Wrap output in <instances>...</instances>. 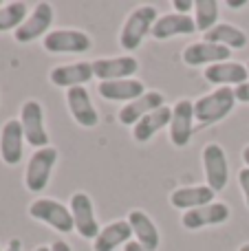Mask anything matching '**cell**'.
Returning a JSON list of instances; mask_svg holds the SVG:
<instances>
[{
	"mask_svg": "<svg viewBox=\"0 0 249 251\" xmlns=\"http://www.w3.org/2000/svg\"><path fill=\"white\" fill-rule=\"evenodd\" d=\"M57 163V150L55 148H40L31 154L29 163L25 170V185L29 192H42L49 185L51 170Z\"/></svg>",
	"mask_w": 249,
	"mask_h": 251,
	"instance_id": "4",
	"label": "cell"
},
{
	"mask_svg": "<svg viewBox=\"0 0 249 251\" xmlns=\"http://www.w3.org/2000/svg\"><path fill=\"white\" fill-rule=\"evenodd\" d=\"M227 7L234 9V11H236V9H245L247 7V0H227Z\"/></svg>",
	"mask_w": 249,
	"mask_h": 251,
	"instance_id": "32",
	"label": "cell"
},
{
	"mask_svg": "<svg viewBox=\"0 0 249 251\" xmlns=\"http://www.w3.org/2000/svg\"><path fill=\"white\" fill-rule=\"evenodd\" d=\"M236 106V95L234 88H216V91L207 93V95L199 97L194 101V119L201 126H210V124H219L227 117Z\"/></svg>",
	"mask_w": 249,
	"mask_h": 251,
	"instance_id": "1",
	"label": "cell"
},
{
	"mask_svg": "<svg viewBox=\"0 0 249 251\" xmlns=\"http://www.w3.org/2000/svg\"><path fill=\"white\" fill-rule=\"evenodd\" d=\"M22 148H25V132L20 119L4 122L0 128V159L7 165H18L22 161Z\"/></svg>",
	"mask_w": 249,
	"mask_h": 251,
	"instance_id": "12",
	"label": "cell"
},
{
	"mask_svg": "<svg viewBox=\"0 0 249 251\" xmlns=\"http://www.w3.org/2000/svg\"><path fill=\"white\" fill-rule=\"evenodd\" d=\"M26 4L25 2H7L0 7V33L2 31H16L26 20Z\"/></svg>",
	"mask_w": 249,
	"mask_h": 251,
	"instance_id": "27",
	"label": "cell"
},
{
	"mask_svg": "<svg viewBox=\"0 0 249 251\" xmlns=\"http://www.w3.org/2000/svg\"><path fill=\"white\" fill-rule=\"evenodd\" d=\"M97 93H100L104 100L108 101H135L144 95V82L130 77V79H113V82H100L97 86Z\"/></svg>",
	"mask_w": 249,
	"mask_h": 251,
	"instance_id": "21",
	"label": "cell"
},
{
	"mask_svg": "<svg viewBox=\"0 0 249 251\" xmlns=\"http://www.w3.org/2000/svg\"><path fill=\"white\" fill-rule=\"evenodd\" d=\"M0 7H2V2H0Z\"/></svg>",
	"mask_w": 249,
	"mask_h": 251,
	"instance_id": "39",
	"label": "cell"
},
{
	"mask_svg": "<svg viewBox=\"0 0 249 251\" xmlns=\"http://www.w3.org/2000/svg\"><path fill=\"white\" fill-rule=\"evenodd\" d=\"M91 47L93 40L79 29H53L44 35V49L49 53H86Z\"/></svg>",
	"mask_w": 249,
	"mask_h": 251,
	"instance_id": "7",
	"label": "cell"
},
{
	"mask_svg": "<svg viewBox=\"0 0 249 251\" xmlns=\"http://www.w3.org/2000/svg\"><path fill=\"white\" fill-rule=\"evenodd\" d=\"M51 251H73V249H71V245L66 240H53Z\"/></svg>",
	"mask_w": 249,
	"mask_h": 251,
	"instance_id": "31",
	"label": "cell"
},
{
	"mask_svg": "<svg viewBox=\"0 0 249 251\" xmlns=\"http://www.w3.org/2000/svg\"><path fill=\"white\" fill-rule=\"evenodd\" d=\"M126 221H128V225H130L132 236L137 238V243H139L146 251L159 249V243H161V238H159V227L154 225V221L148 216V214L141 212V209H132V212L128 214Z\"/></svg>",
	"mask_w": 249,
	"mask_h": 251,
	"instance_id": "18",
	"label": "cell"
},
{
	"mask_svg": "<svg viewBox=\"0 0 249 251\" xmlns=\"http://www.w3.org/2000/svg\"><path fill=\"white\" fill-rule=\"evenodd\" d=\"M157 20H159V13L152 4H144V7L130 11V16L126 18V22H124V26H122V33H119V44H122V49L135 51V49L144 42L146 35L152 33V26Z\"/></svg>",
	"mask_w": 249,
	"mask_h": 251,
	"instance_id": "2",
	"label": "cell"
},
{
	"mask_svg": "<svg viewBox=\"0 0 249 251\" xmlns=\"http://www.w3.org/2000/svg\"><path fill=\"white\" fill-rule=\"evenodd\" d=\"M161 106H166V104H163V95H161V93H159V91H146L139 100L130 101V104H126L122 110H119V124L135 126L141 117H146V115L159 110Z\"/></svg>",
	"mask_w": 249,
	"mask_h": 251,
	"instance_id": "19",
	"label": "cell"
},
{
	"mask_svg": "<svg viewBox=\"0 0 249 251\" xmlns=\"http://www.w3.org/2000/svg\"><path fill=\"white\" fill-rule=\"evenodd\" d=\"M216 192L207 185H190V187H179L170 194V205L174 209H183V212H190V209L203 207V205L214 203Z\"/></svg>",
	"mask_w": 249,
	"mask_h": 251,
	"instance_id": "20",
	"label": "cell"
},
{
	"mask_svg": "<svg viewBox=\"0 0 249 251\" xmlns=\"http://www.w3.org/2000/svg\"><path fill=\"white\" fill-rule=\"evenodd\" d=\"M247 73H249V62H247Z\"/></svg>",
	"mask_w": 249,
	"mask_h": 251,
	"instance_id": "38",
	"label": "cell"
},
{
	"mask_svg": "<svg viewBox=\"0 0 249 251\" xmlns=\"http://www.w3.org/2000/svg\"><path fill=\"white\" fill-rule=\"evenodd\" d=\"M238 251H249V243H245V245H241V247H238Z\"/></svg>",
	"mask_w": 249,
	"mask_h": 251,
	"instance_id": "37",
	"label": "cell"
},
{
	"mask_svg": "<svg viewBox=\"0 0 249 251\" xmlns=\"http://www.w3.org/2000/svg\"><path fill=\"white\" fill-rule=\"evenodd\" d=\"M139 71V62L132 55L122 57H100L93 62V75L101 82H113V79H130Z\"/></svg>",
	"mask_w": 249,
	"mask_h": 251,
	"instance_id": "11",
	"label": "cell"
},
{
	"mask_svg": "<svg viewBox=\"0 0 249 251\" xmlns=\"http://www.w3.org/2000/svg\"><path fill=\"white\" fill-rule=\"evenodd\" d=\"M66 106H69L73 119L82 126V128H95L97 122H100V115H97L95 106H93L86 86L69 88V91H66Z\"/></svg>",
	"mask_w": 249,
	"mask_h": 251,
	"instance_id": "14",
	"label": "cell"
},
{
	"mask_svg": "<svg viewBox=\"0 0 249 251\" xmlns=\"http://www.w3.org/2000/svg\"><path fill=\"white\" fill-rule=\"evenodd\" d=\"M229 49L227 47H221V44H212V42H194V44H188L183 49V62L188 66H212V64H219V62H227L229 60Z\"/></svg>",
	"mask_w": 249,
	"mask_h": 251,
	"instance_id": "16",
	"label": "cell"
},
{
	"mask_svg": "<svg viewBox=\"0 0 249 251\" xmlns=\"http://www.w3.org/2000/svg\"><path fill=\"white\" fill-rule=\"evenodd\" d=\"M95 77L93 75V62H73V64H62V66H55V69L49 73V79L51 84L60 88H77V86H84L86 82Z\"/></svg>",
	"mask_w": 249,
	"mask_h": 251,
	"instance_id": "17",
	"label": "cell"
},
{
	"mask_svg": "<svg viewBox=\"0 0 249 251\" xmlns=\"http://www.w3.org/2000/svg\"><path fill=\"white\" fill-rule=\"evenodd\" d=\"M172 7H174V13L190 16L188 11H192V9H194V2H192V0H174V2H172Z\"/></svg>",
	"mask_w": 249,
	"mask_h": 251,
	"instance_id": "29",
	"label": "cell"
},
{
	"mask_svg": "<svg viewBox=\"0 0 249 251\" xmlns=\"http://www.w3.org/2000/svg\"><path fill=\"white\" fill-rule=\"evenodd\" d=\"M33 251H51V247H44V245H40V247H35Z\"/></svg>",
	"mask_w": 249,
	"mask_h": 251,
	"instance_id": "36",
	"label": "cell"
},
{
	"mask_svg": "<svg viewBox=\"0 0 249 251\" xmlns=\"http://www.w3.org/2000/svg\"><path fill=\"white\" fill-rule=\"evenodd\" d=\"M170 141L176 148H185L192 139L194 132V101L179 100L172 106V119H170Z\"/></svg>",
	"mask_w": 249,
	"mask_h": 251,
	"instance_id": "10",
	"label": "cell"
},
{
	"mask_svg": "<svg viewBox=\"0 0 249 251\" xmlns=\"http://www.w3.org/2000/svg\"><path fill=\"white\" fill-rule=\"evenodd\" d=\"M71 214H73L75 231L86 240H95L97 234H100V223L95 218L93 199L86 192H75L71 196Z\"/></svg>",
	"mask_w": 249,
	"mask_h": 251,
	"instance_id": "8",
	"label": "cell"
},
{
	"mask_svg": "<svg viewBox=\"0 0 249 251\" xmlns=\"http://www.w3.org/2000/svg\"><path fill=\"white\" fill-rule=\"evenodd\" d=\"M203 40L212 44L227 47L229 51H238V49L247 47V33L243 29H238L236 25H229V22H219L216 26H212L210 31H205Z\"/></svg>",
	"mask_w": 249,
	"mask_h": 251,
	"instance_id": "24",
	"label": "cell"
},
{
	"mask_svg": "<svg viewBox=\"0 0 249 251\" xmlns=\"http://www.w3.org/2000/svg\"><path fill=\"white\" fill-rule=\"evenodd\" d=\"M124 251H146V249L141 247V245L137 243V240H130V243H128L126 247H124Z\"/></svg>",
	"mask_w": 249,
	"mask_h": 251,
	"instance_id": "34",
	"label": "cell"
},
{
	"mask_svg": "<svg viewBox=\"0 0 249 251\" xmlns=\"http://www.w3.org/2000/svg\"><path fill=\"white\" fill-rule=\"evenodd\" d=\"M132 240V229L128 225V221H113L110 225H106L104 229H100L97 238L93 240V249L95 251H115L117 247H126Z\"/></svg>",
	"mask_w": 249,
	"mask_h": 251,
	"instance_id": "23",
	"label": "cell"
},
{
	"mask_svg": "<svg viewBox=\"0 0 249 251\" xmlns=\"http://www.w3.org/2000/svg\"><path fill=\"white\" fill-rule=\"evenodd\" d=\"M197 31L192 16H183V13H168L161 16L152 26V38L154 40H168L174 35H192Z\"/></svg>",
	"mask_w": 249,
	"mask_h": 251,
	"instance_id": "22",
	"label": "cell"
},
{
	"mask_svg": "<svg viewBox=\"0 0 249 251\" xmlns=\"http://www.w3.org/2000/svg\"><path fill=\"white\" fill-rule=\"evenodd\" d=\"M53 16H55V13H53L51 4L49 2H38L33 11L29 13V18H26V20L22 22L16 31H13L16 42L26 44V42H33V40L40 38V35H47L49 29H51V25H53Z\"/></svg>",
	"mask_w": 249,
	"mask_h": 251,
	"instance_id": "9",
	"label": "cell"
},
{
	"mask_svg": "<svg viewBox=\"0 0 249 251\" xmlns=\"http://www.w3.org/2000/svg\"><path fill=\"white\" fill-rule=\"evenodd\" d=\"M227 218H229V207L225 203H221V201H214L210 205H203V207L185 212L181 223H183L185 229L194 231V229H203V227H210V225H221Z\"/></svg>",
	"mask_w": 249,
	"mask_h": 251,
	"instance_id": "13",
	"label": "cell"
},
{
	"mask_svg": "<svg viewBox=\"0 0 249 251\" xmlns=\"http://www.w3.org/2000/svg\"><path fill=\"white\" fill-rule=\"evenodd\" d=\"M234 95H236V101L249 104V82H245V84H241V86L234 88Z\"/></svg>",
	"mask_w": 249,
	"mask_h": 251,
	"instance_id": "30",
	"label": "cell"
},
{
	"mask_svg": "<svg viewBox=\"0 0 249 251\" xmlns=\"http://www.w3.org/2000/svg\"><path fill=\"white\" fill-rule=\"evenodd\" d=\"M243 163H245V168H249V146L243 148Z\"/></svg>",
	"mask_w": 249,
	"mask_h": 251,
	"instance_id": "35",
	"label": "cell"
},
{
	"mask_svg": "<svg viewBox=\"0 0 249 251\" xmlns=\"http://www.w3.org/2000/svg\"><path fill=\"white\" fill-rule=\"evenodd\" d=\"M4 251H22V243L18 238H11L9 240V245H7V249Z\"/></svg>",
	"mask_w": 249,
	"mask_h": 251,
	"instance_id": "33",
	"label": "cell"
},
{
	"mask_svg": "<svg viewBox=\"0 0 249 251\" xmlns=\"http://www.w3.org/2000/svg\"><path fill=\"white\" fill-rule=\"evenodd\" d=\"M29 216L44 223V225L53 227L60 234H71L75 229L71 207H66L64 203H60L55 199H35L29 205Z\"/></svg>",
	"mask_w": 249,
	"mask_h": 251,
	"instance_id": "3",
	"label": "cell"
},
{
	"mask_svg": "<svg viewBox=\"0 0 249 251\" xmlns=\"http://www.w3.org/2000/svg\"><path fill=\"white\" fill-rule=\"evenodd\" d=\"M203 170H205L207 187L214 192H223L229 181V163L223 146L219 143H207L203 148Z\"/></svg>",
	"mask_w": 249,
	"mask_h": 251,
	"instance_id": "6",
	"label": "cell"
},
{
	"mask_svg": "<svg viewBox=\"0 0 249 251\" xmlns=\"http://www.w3.org/2000/svg\"><path fill=\"white\" fill-rule=\"evenodd\" d=\"M170 119H172V108L161 106L159 110H154V113L141 117L139 122L132 126V137H135V141H139V143L150 141L161 128L170 126Z\"/></svg>",
	"mask_w": 249,
	"mask_h": 251,
	"instance_id": "25",
	"label": "cell"
},
{
	"mask_svg": "<svg viewBox=\"0 0 249 251\" xmlns=\"http://www.w3.org/2000/svg\"><path fill=\"white\" fill-rule=\"evenodd\" d=\"M238 185H241L243 199H245V203L249 207V168H243L241 172H238Z\"/></svg>",
	"mask_w": 249,
	"mask_h": 251,
	"instance_id": "28",
	"label": "cell"
},
{
	"mask_svg": "<svg viewBox=\"0 0 249 251\" xmlns=\"http://www.w3.org/2000/svg\"><path fill=\"white\" fill-rule=\"evenodd\" d=\"M20 126L25 132V141L33 146L35 150L49 148V132L44 126V110L42 104L35 100H26L20 108Z\"/></svg>",
	"mask_w": 249,
	"mask_h": 251,
	"instance_id": "5",
	"label": "cell"
},
{
	"mask_svg": "<svg viewBox=\"0 0 249 251\" xmlns=\"http://www.w3.org/2000/svg\"><path fill=\"white\" fill-rule=\"evenodd\" d=\"M0 251H2V249H0Z\"/></svg>",
	"mask_w": 249,
	"mask_h": 251,
	"instance_id": "40",
	"label": "cell"
},
{
	"mask_svg": "<svg viewBox=\"0 0 249 251\" xmlns=\"http://www.w3.org/2000/svg\"><path fill=\"white\" fill-rule=\"evenodd\" d=\"M203 77H205L210 84H216L219 88H223V86L236 88V86H241V84L247 82L249 73H247V64L227 60V62H219V64L207 66Z\"/></svg>",
	"mask_w": 249,
	"mask_h": 251,
	"instance_id": "15",
	"label": "cell"
},
{
	"mask_svg": "<svg viewBox=\"0 0 249 251\" xmlns=\"http://www.w3.org/2000/svg\"><path fill=\"white\" fill-rule=\"evenodd\" d=\"M194 25L197 31H210L219 25V2L216 0H197L194 2Z\"/></svg>",
	"mask_w": 249,
	"mask_h": 251,
	"instance_id": "26",
	"label": "cell"
}]
</instances>
